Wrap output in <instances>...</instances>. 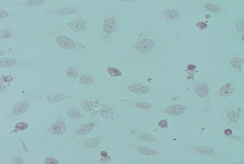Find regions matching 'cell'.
<instances>
[{"instance_id":"6da1fadb","label":"cell","mask_w":244,"mask_h":164,"mask_svg":"<svg viewBox=\"0 0 244 164\" xmlns=\"http://www.w3.org/2000/svg\"><path fill=\"white\" fill-rule=\"evenodd\" d=\"M154 43L149 39H143L136 43L135 48L141 53H148L154 48Z\"/></svg>"},{"instance_id":"7a4b0ae2","label":"cell","mask_w":244,"mask_h":164,"mask_svg":"<svg viewBox=\"0 0 244 164\" xmlns=\"http://www.w3.org/2000/svg\"><path fill=\"white\" fill-rule=\"evenodd\" d=\"M66 130V125L64 122L62 120H58L51 125L49 132L53 135H61L64 134Z\"/></svg>"},{"instance_id":"3957f363","label":"cell","mask_w":244,"mask_h":164,"mask_svg":"<svg viewBox=\"0 0 244 164\" xmlns=\"http://www.w3.org/2000/svg\"><path fill=\"white\" fill-rule=\"evenodd\" d=\"M57 43L59 46L66 49H73L76 46L75 43L72 39L64 36L58 37Z\"/></svg>"},{"instance_id":"277c9868","label":"cell","mask_w":244,"mask_h":164,"mask_svg":"<svg viewBox=\"0 0 244 164\" xmlns=\"http://www.w3.org/2000/svg\"><path fill=\"white\" fill-rule=\"evenodd\" d=\"M118 23L116 19L109 18L105 19L103 22V29L105 32L111 34L116 31Z\"/></svg>"},{"instance_id":"5b68a950","label":"cell","mask_w":244,"mask_h":164,"mask_svg":"<svg viewBox=\"0 0 244 164\" xmlns=\"http://www.w3.org/2000/svg\"><path fill=\"white\" fill-rule=\"evenodd\" d=\"M29 104L26 102H21L15 104L12 108V113L14 115H20L27 112Z\"/></svg>"},{"instance_id":"8992f818","label":"cell","mask_w":244,"mask_h":164,"mask_svg":"<svg viewBox=\"0 0 244 164\" xmlns=\"http://www.w3.org/2000/svg\"><path fill=\"white\" fill-rule=\"evenodd\" d=\"M129 90L133 93L144 95L148 93L149 91V88L146 85L140 83H134L129 86Z\"/></svg>"},{"instance_id":"52a82bcc","label":"cell","mask_w":244,"mask_h":164,"mask_svg":"<svg viewBox=\"0 0 244 164\" xmlns=\"http://www.w3.org/2000/svg\"><path fill=\"white\" fill-rule=\"evenodd\" d=\"M186 110V107L181 105H173L168 107L166 110V113L171 115H177L183 113Z\"/></svg>"},{"instance_id":"ba28073f","label":"cell","mask_w":244,"mask_h":164,"mask_svg":"<svg viewBox=\"0 0 244 164\" xmlns=\"http://www.w3.org/2000/svg\"><path fill=\"white\" fill-rule=\"evenodd\" d=\"M195 92L199 97H206L209 93V86L206 83H198L195 86Z\"/></svg>"},{"instance_id":"9c48e42d","label":"cell","mask_w":244,"mask_h":164,"mask_svg":"<svg viewBox=\"0 0 244 164\" xmlns=\"http://www.w3.org/2000/svg\"><path fill=\"white\" fill-rule=\"evenodd\" d=\"M95 127V125L93 123H88L79 127L77 129L76 132L78 135H83L86 134H88L89 132H91L93 130Z\"/></svg>"},{"instance_id":"30bf717a","label":"cell","mask_w":244,"mask_h":164,"mask_svg":"<svg viewBox=\"0 0 244 164\" xmlns=\"http://www.w3.org/2000/svg\"><path fill=\"white\" fill-rule=\"evenodd\" d=\"M234 91L235 88L230 83H228L220 89L219 95L222 97H227L233 93Z\"/></svg>"},{"instance_id":"8fae6325","label":"cell","mask_w":244,"mask_h":164,"mask_svg":"<svg viewBox=\"0 0 244 164\" xmlns=\"http://www.w3.org/2000/svg\"><path fill=\"white\" fill-rule=\"evenodd\" d=\"M137 138L139 140L144 143H150L156 141V138L154 136L147 133H141L138 135Z\"/></svg>"},{"instance_id":"7c38bea8","label":"cell","mask_w":244,"mask_h":164,"mask_svg":"<svg viewBox=\"0 0 244 164\" xmlns=\"http://www.w3.org/2000/svg\"><path fill=\"white\" fill-rule=\"evenodd\" d=\"M77 12V9L74 7H64L56 10V13L58 15H65L68 14L75 13Z\"/></svg>"},{"instance_id":"4fadbf2b","label":"cell","mask_w":244,"mask_h":164,"mask_svg":"<svg viewBox=\"0 0 244 164\" xmlns=\"http://www.w3.org/2000/svg\"><path fill=\"white\" fill-rule=\"evenodd\" d=\"M165 16L167 19L169 20H175L178 18L179 17V12L178 11L175 9H168L164 12Z\"/></svg>"},{"instance_id":"5bb4252c","label":"cell","mask_w":244,"mask_h":164,"mask_svg":"<svg viewBox=\"0 0 244 164\" xmlns=\"http://www.w3.org/2000/svg\"><path fill=\"white\" fill-rule=\"evenodd\" d=\"M100 115L104 118H109L113 117L114 112L109 107H104L100 111Z\"/></svg>"},{"instance_id":"9a60e30c","label":"cell","mask_w":244,"mask_h":164,"mask_svg":"<svg viewBox=\"0 0 244 164\" xmlns=\"http://www.w3.org/2000/svg\"><path fill=\"white\" fill-rule=\"evenodd\" d=\"M195 151L199 154L205 156H212L214 154V152L212 149L205 147H199L195 149Z\"/></svg>"},{"instance_id":"2e32d148","label":"cell","mask_w":244,"mask_h":164,"mask_svg":"<svg viewBox=\"0 0 244 164\" xmlns=\"http://www.w3.org/2000/svg\"><path fill=\"white\" fill-rule=\"evenodd\" d=\"M64 98V95L61 93H56L50 95L48 97L47 100L49 103H56L61 102Z\"/></svg>"},{"instance_id":"e0dca14e","label":"cell","mask_w":244,"mask_h":164,"mask_svg":"<svg viewBox=\"0 0 244 164\" xmlns=\"http://www.w3.org/2000/svg\"><path fill=\"white\" fill-rule=\"evenodd\" d=\"M85 26V21L82 19H79L73 23L71 25V28L75 31H79L82 30L84 28Z\"/></svg>"},{"instance_id":"ac0fdd59","label":"cell","mask_w":244,"mask_h":164,"mask_svg":"<svg viewBox=\"0 0 244 164\" xmlns=\"http://www.w3.org/2000/svg\"><path fill=\"white\" fill-rule=\"evenodd\" d=\"M16 63L14 59L12 58H1V67H10L15 65Z\"/></svg>"},{"instance_id":"d6986e66","label":"cell","mask_w":244,"mask_h":164,"mask_svg":"<svg viewBox=\"0 0 244 164\" xmlns=\"http://www.w3.org/2000/svg\"><path fill=\"white\" fill-rule=\"evenodd\" d=\"M99 144V141L96 138H92L86 140L85 143L86 147L89 149H92L96 147Z\"/></svg>"},{"instance_id":"ffe728a7","label":"cell","mask_w":244,"mask_h":164,"mask_svg":"<svg viewBox=\"0 0 244 164\" xmlns=\"http://www.w3.org/2000/svg\"><path fill=\"white\" fill-rule=\"evenodd\" d=\"M205 7L207 10L210 12H213V13H219L221 11L220 7L216 5L212 4H207L205 5Z\"/></svg>"},{"instance_id":"44dd1931","label":"cell","mask_w":244,"mask_h":164,"mask_svg":"<svg viewBox=\"0 0 244 164\" xmlns=\"http://www.w3.org/2000/svg\"><path fill=\"white\" fill-rule=\"evenodd\" d=\"M138 150L139 151V152L144 155H154L157 154V152L156 151L153 150L152 149L148 148L140 147L139 148Z\"/></svg>"},{"instance_id":"7402d4cb","label":"cell","mask_w":244,"mask_h":164,"mask_svg":"<svg viewBox=\"0 0 244 164\" xmlns=\"http://www.w3.org/2000/svg\"><path fill=\"white\" fill-rule=\"evenodd\" d=\"M68 115L71 119H78L81 117V114L77 109L71 108L69 110L68 112Z\"/></svg>"},{"instance_id":"603a6c76","label":"cell","mask_w":244,"mask_h":164,"mask_svg":"<svg viewBox=\"0 0 244 164\" xmlns=\"http://www.w3.org/2000/svg\"><path fill=\"white\" fill-rule=\"evenodd\" d=\"M66 74L68 76L71 78H76L78 77V72L76 68L74 67H70L66 70Z\"/></svg>"},{"instance_id":"cb8c5ba5","label":"cell","mask_w":244,"mask_h":164,"mask_svg":"<svg viewBox=\"0 0 244 164\" xmlns=\"http://www.w3.org/2000/svg\"><path fill=\"white\" fill-rule=\"evenodd\" d=\"M227 116L229 120L234 122H237L239 120V115L237 112L234 111L229 112L227 113Z\"/></svg>"},{"instance_id":"d4e9b609","label":"cell","mask_w":244,"mask_h":164,"mask_svg":"<svg viewBox=\"0 0 244 164\" xmlns=\"http://www.w3.org/2000/svg\"><path fill=\"white\" fill-rule=\"evenodd\" d=\"M108 72L111 76L114 77H118L121 76L122 72L119 70L117 69L116 68L109 67L108 68Z\"/></svg>"},{"instance_id":"484cf974","label":"cell","mask_w":244,"mask_h":164,"mask_svg":"<svg viewBox=\"0 0 244 164\" xmlns=\"http://www.w3.org/2000/svg\"><path fill=\"white\" fill-rule=\"evenodd\" d=\"M93 81V78H92L91 76L88 75H84L81 77L80 79V82L83 84H87V85H90L91 84Z\"/></svg>"},{"instance_id":"4316f807","label":"cell","mask_w":244,"mask_h":164,"mask_svg":"<svg viewBox=\"0 0 244 164\" xmlns=\"http://www.w3.org/2000/svg\"><path fill=\"white\" fill-rule=\"evenodd\" d=\"M28 127V125L24 122H20L16 124L15 129L14 132H17L18 130H23L27 129Z\"/></svg>"},{"instance_id":"83f0119b","label":"cell","mask_w":244,"mask_h":164,"mask_svg":"<svg viewBox=\"0 0 244 164\" xmlns=\"http://www.w3.org/2000/svg\"><path fill=\"white\" fill-rule=\"evenodd\" d=\"M231 63L233 67L238 68L241 66L242 60L240 58L238 57L232 58L231 60Z\"/></svg>"},{"instance_id":"f1b7e54d","label":"cell","mask_w":244,"mask_h":164,"mask_svg":"<svg viewBox=\"0 0 244 164\" xmlns=\"http://www.w3.org/2000/svg\"><path fill=\"white\" fill-rule=\"evenodd\" d=\"M43 1H39V0L28 1L26 2L25 5L28 7H34V6L39 5L43 3Z\"/></svg>"},{"instance_id":"f546056e","label":"cell","mask_w":244,"mask_h":164,"mask_svg":"<svg viewBox=\"0 0 244 164\" xmlns=\"http://www.w3.org/2000/svg\"><path fill=\"white\" fill-rule=\"evenodd\" d=\"M82 107L87 111L91 110L93 107V103L90 101H84L81 104Z\"/></svg>"},{"instance_id":"4dcf8cb0","label":"cell","mask_w":244,"mask_h":164,"mask_svg":"<svg viewBox=\"0 0 244 164\" xmlns=\"http://www.w3.org/2000/svg\"><path fill=\"white\" fill-rule=\"evenodd\" d=\"M135 105L138 108H141V109H148L152 107L150 103L141 102H136Z\"/></svg>"},{"instance_id":"1f68e13d","label":"cell","mask_w":244,"mask_h":164,"mask_svg":"<svg viewBox=\"0 0 244 164\" xmlns=\"http://www.w3.org/2000/svg\"><path fill=\"white\" fill-rule=\"evenodd\" d=\"M236 29L240 32H244V19L238 22L236 26Z\"/></svg>"},{"instance_id":"d6a6232c","label":"cell","mask_w":244,"mask_h":164,"mask_svg":"<svg viewBox=\"0 0 244 164\" xmlns=\"http://www.w3.org/2000/svg\"><path fill=\"white\" fill-rule=\"evenodd\" d=\"M0 36L1 38H8L12 36V33L9 31H2L0 33Z\"/></svg>"},{"instance_id":"836d02e7","label":"cell","mask_w":244,"mask_h":164,"mask_svg":"<svg viewBox=\"0 0 244 164\" xmlns=\"http://www.w3.org/2000/svg\"><path fill=\"white\" fill-rule=\"evenodd\" d=\"M45 163L46 164H56L58 163V161L53 158H48L46 159Z\"/></svg>"},{"instance_id":"e575fe53","label":"cell","mask_w":244,"mask_h":164,"mask_svg":"<svg viewBox=\"0 0 244 164\" xmlns=\"http://www.w3.org/2000/svg\"><path fill=\"white\" fill-rule=\"evenodd\" d=\"M197 27L201 29V30H204L206 29L207 27V25L205 23L203 22H198L196 23Z\"/></svg>"},{"instance_id":"d590c367","label":"cell","mask_w":244,"mask_h":164,"mask_svg":"<svg viewBox=\"0 0 244 164\" xmlns=\"http://www.w3.org/2000/svg\"><path fill=\"white\" fill-rule=\"evenodd\" d=\"M13 79V78H12V77L10 76H2L1 78V80L3 81V82H10L11 81H12Z\"/></svg>"},{"instance_id":"8d00e7d4","label":"cell","mask_w":244,"mask_h":164,"mask_svg":"<svg viewBox=\"0 0 244 164\" xmlns=\"http://www.w3.org/2000/svg\"><path fill=\"white\" fill-rule=\"evenodd\" d=\"M168 122L166 120H161V122H160L158 124V125L163 129L167 128L168 127Z\"/></svg>"},{"instance_id":"74e56055","label":"cell","mask_w":244,"mask_h":164,"mask_svg":"<svg viewBox=\"0 0 244 164\" xmlns=\"http://www.w3.org/2000/svg\"><path fill=\"white\" fill-rule=\"evenodd\" d=\"M23 163V160L21 158H16L14 159L13 164H22Z\"/></svg>"},{"instance_id":"f35d334b","label":"cell","mask_w":244,"mask_h":164,"mask_svg":"<svg viewBox=\"0 0 244 164\" xmlns=\"http://www.w3.org/2000/svg\"><path fill=\"white\" fill-rule=\"evenodd\" d=\"M8 16V13L5 11L1 10V18H4L7 17Z\"/></svg>"},{"instance_id":"ab89813d","label":"cell","mask_w":244,"mask_h":164,"mask_svg":"<svg viewBox=\"0 0 244 164\" xmlns=\"http://www.w3.org/2000/svg\"><path fill=\"white\" fill-rule=\"evenodd\" d=\"M6 91V88L4 85L2 84V82H1V93H3Z\"/></svg>"},{"instance_id":"60d3db41","label":"cell","mask_w":244,"mask_h":164,"mask_svg":"<svg viewBox=\"0 0 244 164\" xmlns=\"http://www.w3.org/2000/svg\"><path fill=\"white\" fill-rule=\"evenodd\" d=\"M225 134L226 135H230L232 134V130H230V129H227V130H225Z\"/></svg>"},{"instance_id":"b9f144b4","label":"cell","mask_w":244,"mask_h":164,"mask_svg":"<svg viewBox=\"0 0 244 164\" xmlns=\"http://www.w3.org/2000/svg\"><path fill=\"white\" fill-rule=\"evenodd\" d=\"M188 68H189V70L194 69L195 68V66L193 65H189L188 66Z\"/></svg>"},{"instance_id":"7bdbcfd3","label":"cell","mask_w":244,"mask_h":164,"mask_svg":"<svg viewBox=\"0 0 244 164\" xmlns=\"http://www.w3.org/2000/svg\"><path fill=\"white\" fill-rule=\"evenodd\" d=\"M101 155L102 156H104V157H107V153L106 152H102L101 153Z\"/></svg>"}]
</instances>
